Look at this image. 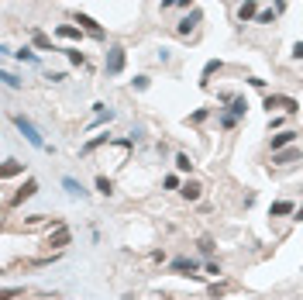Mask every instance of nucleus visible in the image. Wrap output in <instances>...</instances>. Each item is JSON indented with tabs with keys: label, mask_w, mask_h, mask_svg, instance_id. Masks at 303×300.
<instances>
[{
	"label": "nucleus",
	"mask_w": 303,
	"mask_h": 300,
	"mask_svg": "<svg viewBox=\"0 0 303 300\" xmlns=\"http://www.w3.org/2000/svg\"><path fill=\"white\" fill-rule=\"evenodd\" d=\"M10 124H14V128H17V131H21V135H24V138H28V142H31L35 149L49 152L45 138H42V131L35 128V121H31V118H24V114H10Z\"/></svg>",
	"instance_id": "obj_1"
},
{
	"label": "nucleus",
	"mask_w": 303,
	"mask_h": 300,
	"mask_svg": "<svg viewBox=\"0 0 303 300\" xmlns=\"http://www.w3.org/2000/svg\"><path fill=\"white\" fill-rule=\"evenodd\" d=\"M124 66H128V49L124 45H107V52H103V73L121 76Z\"/></svg>",
	"instance_id": "obj_2"
},
{
	"label": "nucleus",
	"mask_w": 303,
	"mask_h": 300,
	"mask_svg": "<svg viewBox=\"0 0 303 300\" xmlns=\"http://www.w3.org/2000/svg\"><path fill=\"white\" fill-rule=\"evenodd\" d=\"M76 24H79V28H83L90 38H97V42H107V31H103V24H100L97 17H90V14H83V10H79V14H76Z\"/></svg>",
	"instance_id": "obj_3"
},
{
	"label": "nucleus",
	"mask_w": 303,
	"mask_h": 300,
	"mask_svg": "<svg viewBox=\"0 0 303 300\" xmlns=\"http://www.w3.org/2000/svg\"><path fill=\"white\" fill-rule=\"evenodd\" d=\"M69 241H73V231H69L66 225H59L52 235H49V238H45V248H52V252H62Z\"/></svg>",
	"instance_id": "obj_4"
},
{
	"label": "nucleus",
	"mask_w": 303,
	"mask_h": 300,
	"mask_svg": "<svg viewBox=\"0 0 303 300\" xmlns=\"http://www.w3.org/2000/svg\"><path fill=\"white\" fill-rule=\"evenodd\" d=\"M28 35H31V45H35L38 52H59V49H55V42H52V35H45L38 24H31V28H28Z\"/></svg>",
	"instance_id": "obj_5"
},
{
	"label": "nucleus",
	"mask_w": 303,
	"mask_h": 300,
	"mask_svg": "<svg viewBox=\"0 0 303 300\" xmlns=\"http://www.w3.org/2000/svg\"><path fill=\"white\" fill-rule=\"evenodd\" d=\"M35 193H38V180H24V183L17 186V193L7 200V207H21V204H24V200H31Z\"/></svg>",
	"instance_id": "obj_6"
},
{
	"label": "nucleus",
	"mask_w": 303,
	"mask_h": 300,
	"mask_svg": "<svg viewBox=\"0 0 303 300\" xmlns=\"http://www.w3.org/2000/svg\"><path fill=\"white\" fill-rule=\"evenodd\" d=\"M197 269H200V262L197 259H186V255H179V259L169 262V273L172 276H197Z\"/></svg>",
	"instance_id": "obj_7"
},
{
	"label": "nucleus",
	"mask_w": 303,
	"mask_h": 300,
	"mask_svg": "<svg viewBox=\"0 0 303 300\" xmlns=\"http://www.w3.org/2000/svg\"><path fill=\"white\" fill-rule=\"evenodd\" d=\"M297 138H300V131L286 128V131H279V135H272V138H269V149H272V152H279V149H290V145H297Z\"/></svg>",
	"instance_id": "obj_8"
},
{
	"label": "nucleus",
	"mask_w": 303,
	"mask_h": 300,
	"mask_svg": "<svg viewBox=\"0 0 303 300\" xmlns=\"http://www.w3.org/2000/svg\"><path fill=\"white\" fill-rule=\"evenodd\" d=\"M297 159H303L300 145H290V149L272 152V166H290V162H297Z\"/></svg>",
	"instance_id": "obj_9"
},
{
	"label": "nucleus",
	"mask_w": 303,
	"mask_h": 300,
	"mask_svg": "<svg viewBox=\"0 0 303 300\" xmlns=\"http://www.w3.org/2000/svg\"><path fill=\"white\" fill-rule=\"evenodd\" d=\"M200 17H203V14H200V10L193 7V10H190V14H186V17H183V21L176 24V35H183V38H186V35H190V31H193V28L200 24Z\"/></svg>",
	"instance_id": "obj_10"
},
{
	"label": "nucleus",
	"mask_w": 303,
	"mask_h": 300,
	"mask_svg": "<svg viewBox=\"0 0 303 300\" xmlns=\"http://www.w3.org/2000/svg\"><path fill=\"white\" fill-rule=\"evenodd\" d=\"M258 17V0H241L238 3V21L245 24V21H255Z\"/></svg>",
	"instance_id": "obj_11"
},
{
	"label": "nucleus",
	"mask_w": 303,
	"mask_h": 300,
	"mask_svg": "<svg viewBox=\"0 0 303 300\" xmlns=\"http://www.w3.org/2000/svg\"><path fill=\"white\" fill-rule=\"evenodd\" d=\"M55 35L59 38H69V42H83V28H76V24H55Z\"/></svg>",
	"instance_id": "obj_12"
},
{
	"label": "nucleus",
	"mask_w": 303,
	"mask_h": 300,
	"mask_svg": "<svg viewBox=\"0 0 303 300\" xmlns=\"http://www.w3.org/2000/svg\"><path fill=\"white\" fill-rule=\"evenodd\" d=\"M221 69H224V62H221V59H210V62L203 66V73H200V86L207 90V86H210V76H217Z\"/></svg>",
	"instance_id": "obj_13"
},
{
	"label": "nucleus",
	"mask_w": 303,
	"mask_h": 300,
	"mask_svg": "<svg viewBox=\"0 0 303 300\" xmlns=\"http://www.w3.org/2000/svg\"><path fill=\"white\" fill-rule=\"evenodd\" d=\"M290 214H297L293 200H276V204L269 207V218H290Z\"/></svg>",
	"instance_id": "obj_14"
},
{
	"label": "nucleus",
	"mask_w": 303,
	"mask_h": 300,
	"mask_svg": "<svg viewBox=\"0 0 303 300\" xmlns=\"http://www.w3.org/2000/svg\"><path fill=\"white\" fill-rule=\"evenodd\" d=\"M179 193H183L186 200H200V197H203V186H200L197 180H186V183L179 186Z\"/></svg>",
	"instance_id": "obj_15"
},
{
	"label": "nucleus",
	"mask_w": 303,
	"mask_h": 300,
	"mask_svg": "<svg viewBox=\"0 0 303 300\" xmlns=\"http://www.w3.org/2000/svg\"><path fill=\"white\" fill-rule=\"evenodd\" d=\"M100 145H110V135H107V131H103V135H93V138H90V142L79 149V155H90V152L100 149Z\"/></svg>",
	"instance_id": "obj_16"
},
{
	"label": "nucleus",
	"mask_w": 303,
	"mask_h": 300,
	"mask_svg": "<svg viewBox=\"0 0 303 300\" xmlns=\"http://www.w3.org/2000/svg\"><path fill=\"white\" fill-rule=\"evenodd\" d=\"M14 59H17V62H31V66H38V52H35V45H21V49L14 52Z\"/></svg>",
	"instance_id": "obj_17"
},
{
	"label": "nucleus",
	"mask_w": 303,
	"mask_h": 300,
	"mask_svg": "<svg viewBox=\"0 0 303 300\" xmlns=\"http://www.w3.org/2000/svg\"><path fill=\"white\" fill-rule=\"evenodd\" d=\"M21 173H24V162H17V159H7V162H3V169H0V176H3V180L21 176Z\"/></svg>",
	"instance_id": "obj_18"
},
{
	"label": "nucleus",
	"mask_w": 303,
	"mask_h": 300,
	"mask_svg": "<svg viewBox=\"0 0 303 300\" xmlns=\"http://www.w3.org/2000/svg\"><path fill=\"white\" fill-rule=\"evenodd\" d=\"M227 111H231V114L241 121V118H245V111H248V100H245V97H234V100L227 104Z\"/></svg>",
	"instance_id": "obj_19"
},
{
	"label": "nucleus",
	"mask_w": 303,
	"mask_h": 300,
	"mask_svg": "<svg viewBox=\"0 0 303 300\" xmlns=\"http://www.w3.org/2000/svg\"><path fill=\"white\" fill-rule=\"evenodd\" d=\"M62 186L73 193V197H86V190H83V183L79 180H73V176H62Z\"/></svg>",
	"instance_id": "obj_20"
},
{
	"label": "nucleus",
	"mask_w": 303,
	"mask_h": 300,
	"mask_svg": "<svg viewBox=\"0 0 303 300\" xmlns=\"http://www.w3.org/2000/svg\"><path fill=\"white\" fill-rule=\"evenodd\" d=\"M66 52V59L73 62V66H86V52L83 49H62Z\"/></svg>",
	"instance_id": "obj_21"
},
{
	"label": "nucleus",
	"mask_w": 303,
	"mask_h": 300,
	"mask_svg": "<svg viewBox=\"0 0 303 300\" xmlns=\"http://www.w3.org/2000/svg\"><path fill=\"white\" fill-rule=\"evenodd\" d=\"M217 121H221V128H238V118L224 107H217Z\"/></svg>",
	"instance_id": "obj_22"
},
{
	"label": "nucleus",
	"mask_w": 303,
	"mask_h": 300,
	"mask_svg": "<svg viewBox=\"0 0 303 300\" xmlns=\"http://www.w3.org/2000/svg\"><path fill=\"white\" fill-rule=\"evenodd\" d=\"M176 169H179V173H193V159H190L186 152H176Z\"/></svg>",
	"instance_id": "obj_23"
},
{
	"label": "nucleus",
	"mask_w": 303,
	"mask_h": 300,
	"mask_svg": "<svg viewBox=\"0 0 303 300\" xmlns=\"http://www.w3.org/2000/svg\"><path fill=\"white\" fill-rule=\"evenodd\" d=\"M97 193H103V197H114V180H107V176H97Z\"/></svg>",
	"instance_id": "obj_24"
},
{
	"label": "nucleus",
	"mask_w": 303,
	"mask_h": 300,
	"mask_svg": "<svg viewBox=\"0 0 303 300\" xmlns=\"http://www.w3.org/2000/svg\"><path fill=\"white\" fill-rule=\"evenodd\" d=\"M207 118H210V107H200V111H193V114L186 118V124H203Z\"/></svg>",
	"instance_id": "obj_25"
},
{
	"label": "nucleus",
	"mask_w": 303,
	"mask_h": 300,
	"mask_svg": "<svg viewBox=\"0 0 303 300\" xmlns=\"http://www.w3.org/2000/svg\"><path fill=\"white\" fill-rule=\"evenodd\" d=\"M0 79H3V86H7V90H21V86H24V83H21L17 76H14V73H7V69L0 73Z\"/></svg>",
	"instance_id": "obj_26"
},
{
	"label": "nucleus",
	"mask_w": 303,
	"mask_h": 300,
	"mask_svg": "<svg viewBox=\"0 0 303 300\" xmlns=\"http://www.w3.org/2000/svg\"><path fill=\"white\" fill-rule=\"evenodd\" d=\"M262 107H265V111H269V114H272V111H276V107H283V97H279V93H269V97H265V100H262Z\"/></svg>",
	"instance_id": "obj_27"
},
{
	"label": "nucleus",
	"mask_w": 303,
	"mask_h": 300,
	"mask_svg": "<svg viewBox=\"0 0 303 300\" xmlns=\"http://www.w3.org/2000/svg\"><path fill=\"white\" fill-rule=\"evenodd\" d=\"M276 10H258V17H255V24H276Z\"/></svg>",
	"instance_id": "obj_28"
},
{
	"label": "nucleus",
	"mask_w": 303,
	"mask_h": 300,
	"mask_svg": "<svg viewBox=\"0 0 303 300\" xmlns=\"http://www.w3.org/2000/svg\"><path fill=\"white\" fill-rule=\"evenodd\" d=\"M283 111H286V114H290V118H293V114H297V111H300V104H297V100H293V97H283Z\"/></svg>",
	"instance_id": "obj_29"
},
{
	"label": "nucleus",
	"mask_w": 303,
	"mask_h": 300,
	"mask_svg": "<svg viewBox=\"0 0 303 300\" xmlns=\"http://www.w3.org/2000/svg\"><path fill=\"white\" fill-rule=\"evenodd\" d=\"M149 76H135V79H131V90H149Z\"/></svg>",
	"instance_id": "obj_30"
},
{
	"label": "nucleus",
	"mask_w": 303,
	"mask_h": 300,
	"mask_svg": "<svg viewBox=\"0 0 303 300\" xmlns=\"http://www.w3.org/2000/svg\"><path fill=\"white\" fill-rule=\"evenodd\" d=\"M200 252L203 255H214V238H200Z\"/></svg>",
	"instance_id": "obj_31"
},
{
	"label": "nucleus",
	"mask_w": 303,
	"mask_h": 300,
	"mask_svg": "<svg viewBox=\"0 0 303 300\" xmlns=\"http://www.w3.org/2000/svg\"><path fill=\"white\" fill-rule=\"evenodd\" d=\"M17 294H24V287H3V300H14Z\"/></svg>",
	"instance_id": "obj_32"
},
{
	"label": "nucleus",
	"mask_w": 303,
	"mask_h": 300,
	"mask_svg": "<svg viewBox=\"0 0 303 300\" xmlns=\"http://www.w3.org/2000/svg\"><path fill=\"white\" fill-rule=\"evenodd\" d=\"M283 124H286V118H279V114H269V131H272V128H283Z\"/></svg>",
	"instance_id": "obj_33"
},
{
	"label": "nucleus",
	"mask_w": 303,
	"mask_h": 300,
	"mask_svg": "<svg viewBox=\"0 0 303 300\" xmlns=\"http://www.w3.org/2000/svg\"><path fill=\"white\" fill-rule=\"evenodd\" d=\"M162 183H165V190H179V186H183V183H179V176H165Z\"/></svg>",
	"instance_id": "obj_34"
},
{
	"label": "nucleus",
	"mask_w": 303,
	"mask_h": 300,
	"mask_svg": "<svg viewBox=\"0 0 303 300\" xmlns=\"http://www.w3.org/2000/svg\"><path fill=\"white\" fill-rule=\"evenodd\" d=\"M224 290H227V287H224V283H214V287H210V297H214V300H217V297H221V294H224Z\"/></svg>",
	"instance_id": "obj_35"
},
{
	"label": "nucleus",
	"mask_w": 303,
	"mask_h": 300,
	"mask_svg": "<svg viewBox=\"0 0 303 300\" xmlns=\"http://www.w3.org/2000/svg\"><path fill=\"white\" fill-rule=\"evenodd\" d=\"M293 59H297V62L303 59V42H297V45H293Z\"/></svg>",
	"instance_id": "obj_36"
},
{
	"label": "nucleus",
	"mask_w": 303,
	"mask_h": 300,
	"mask_svg": "<svg viewBox=\"0 0 303 300\" xmlns=\"http://www.w3.org/2000/svg\"><path fill=\"white\" fill-rule=\"evenodd\" d=\"M45 79H52V83H62V79H66V73H45Z\"/></svg>",
	"instance_id": "obj_37"
},
{
	"label": "nucleus",
	"mask_w": 303,
	"mask_h": 300,
	"mask_svg": "<svg viewBox=\"0 0 303 300\" xmlns=\"http://www.w3.org/2000/svg\"><path fill=\"white\" fill-rule=\"evenodd\" d=\"M176 7H183V10H193V0H176Z\"/></svg>",
	"instance_id": "obj_38"
},
{
	"label": "nucleus",
	"mask_w": 303,
	"mask_h": 300,
	"mask_svg": "<svg viewBox=\"0 0 303 300\" xmlns=\"http://www.w3.org/2000/svg\"><path fill=\"white\" fill-rule=\"evenodd\" d=\"M158 7H162V10H169V7H176V0H158Z\"/></svg>",
	"instance_id": "obj_39"
},
{
	"label": "nucleus",
	"mask_w": 303,
	"mask_h": 300,
	"mask_svg": "<svg viewBox=\"0 0 303 300\" xmlns=\"http://www.w3.org/2000/svg\"><path fill=\"white\" fill-rule=\"evenodd\" d=\"M293 218H297V221H303V204L297 207V214H293Z\"/></svg>",
	"instance_id": "obj_40"
}]
</instances>
